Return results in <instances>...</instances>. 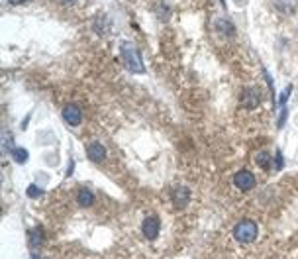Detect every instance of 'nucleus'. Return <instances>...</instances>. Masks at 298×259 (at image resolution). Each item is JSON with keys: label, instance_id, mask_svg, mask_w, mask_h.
<instances>
[{"label": "nucleus", "instance_id": "nucleus-17", "mask_svg": "<svg viewBox=\"0 0 298 259\" xmlns=\"http://www.w3.org/2000/svg\"><path fill=\"white\" fill-rule=\"evenodd\" d=\"M286 114H288V110H286V108H282L281 116H279V120H277V126H279V128L284 126V122H286Z\"/></svg>", "mask_w": 298, "mask_h": 259}, {"label": "nucleus", "instance_id": "nucleus-7", "mask_svg": "<svg viewBox=\"0 0 298 259\" xmlns=\"http://www.w3.org/2000/svg\"><path fill=\"white\" fill-rule=\"evenodd\" d=\"M87 157L90 161H94V163H102L106 159V149L102 144H98V142H90L87 146Z\"/></svg>", "mask_w": 298, "mask_h": 259}, {"label": "nucleus", "instance_id": "nucleus-18", "mask_svg": "<svg viewBox=\"0 0 298 259\" xmlns=\"http://www.w3.org/2000/svg\"><path fill=\"white\" fill-rule=\"evenodd\" d=\"M282 165H284V163H282V153L279 151L277 157H275V167H277V169H282Z\"/></svg>", "mask_w": 298, "mask_h": 259}, {"label": "nucleus", "instance_id": "nucleus-15", "mask_svg": "<svg viewBox=\"0 0 298 259\" xmlns=\"http://www.w3.org/2000/svg\"><path fill=\"white\" fill-rule=\"evenodd\" d=\"M257 163L263 167V169L265 167H269V163H271V157H269V153H267V151H261V153L257 155Z\"/></svg>", "mask_w": 298, "mask_h": 259}, {"label": "nucleus", "instance_id": "nucleus-3", "mask_svg": "<svg viewBox=\"0 0 298 259\" xmlns=\"http://www.w3.org/2000/svg\"><path fill=\"white\" fill-rule=\"evenodd\" d=\"M255 175L249 171V169H242V171H237L235 175H233V185L237 186L240 190H244V192H247V190H251L253 186H255Z\"/></svg>", "mask_w": 298, "mask_h": 259}, {"label": "nucleus", "instance_id": "nucleus-19", "mask_svg": "<svg viewBox=\"0 0 298 259\" xmlns=\"http://www.w3.org/2000/svg\"><path fill=\"white\" fill-rule=\"evenodd\" d=\"M12 4H24V2H28V0H10Z\"/></svg>", "mask_w": 298, "mask_h": 259}, {"label": "nucleus", "instance_id": "nucleus-5", "mask_svg": "<svg viewBox=\"0 0 298 259\" xmlns=\"http://www.w3.org/2000/svg\"><path fill=\"white\" fill-rule=\"evenodd\" d=\"M242 102H244V106H246L247 110H255L261 104V91L257 87L246 89L244 94H242Z\"/></svg>", "mask_w": 298, "mask_h": 259}, {"label": "nucleus", "instance_id": "nucleus-20", "mask_svg": "<svg viewBox=\"0 0 298 259\" xmlns=\"http://www.w3.org/2000/svg\"><path fill=\"white\" fill-rule=\"evenodd\" d=\"M63 2H65V4H73V2H75V0H63Z\"/></svg>", "mask_w": 298, "mask_h": 259}, {"label": "nucleus", "instance_id": "nucleus-16", "mask_svg": "<svg viewBox=\"0 0 298 259\" xmlns=\"http://www.w3.org/2000/svg\"><path fill=\"white\" fill-rule=\"evenodd\" d=\"M26 195H28L30 199H37V197L41 195V188H39V186H35V185H30L28 188H26Z\"/></svg>", "mask_w": 298, "mask_h": 259}, {"label": "nucleus", "instance_id": "nucleus-4", "mask_svg": "<svg viewBox=\"0 0 298 259\" xmlns=\"http://www.w3.org/2000/svg\"><path fill=\"white\" fill-rule=\"evenodd\" d=\"M61 114H63V120L69 126H73V128L81 126V122H83V112H81V108L77 104H65Z\"/></svg>", "mask_w": 298, "mask_h": 259}, {"label": "nucleus", "instance_id": "nucleus-14", "mask_svg": "<svg viewBox=\"0 0 298 259\" xmlns=\"http://www.w3.org/2000/svg\"><path fill=\"white\" fill-rule=\"evenodd\" d=\"M290 93H292V85H288V87L281 93V96H279V106H282V108L286 106V100H288Z\"/></svg>", "mask_w": 298, "mask_h": 259}, {"label": "nucleus", "instance_id": "nucleus-8", "mask_svg": "<svg viewBox=\"0 0 298 259\" xmlns=\"http://www.w3.org/2000/svg\"><path fill=\"white\" fill-rule=\"evenodd\" d=\"M273 4L282 16H292L298 10V0H273Z\"/></svg>", "mask_w": 298, "mask_h": 259}, {"label": "nucleus", "instance_id": "nucleus-6", "mask_svg": "<svg viewBox=\"0 0 298 259\" xmlns=\"http://www.w3.org/2000/svg\"><path fill=\"white\" fill-rule=\"evenodd\" d=\"M141 234L147 238V240H155L159 236V218L155 216H147L143 224H141Z\"/></svg>", "mask_w": 298, "mask_h": 259}, {"label": "nucleus", "instance_id": "nucleus-2", "mask_svg": "<svg viewBox=\"0 0 298 259\" xmlns=\"http://www.w3.org/2000/svg\"><path fill=\"white\" fill-rule=\"evenodd\" d=\"M257 234H259V230H257V224L253 222V220H242V222L233 228V238L240 241V243H251V241H255L257 240Z\"/></svg>", "mask_w": 298, "mask_h": 259}, {"label": "nucleus", "instance_id": "nucleus-11", "mask_svg": "<svg viewBox=\"0 0 298 259\" xmlns=\"http://www.w3.org/2000/svg\"><path fill=\"white\" fill-rule=\"evenodd\" d=\"M77 203L81 204L83 208L92 206V203H94V195H92L90 190H81V192H79V197H77Z\"/></svg>", "mask_w": 298, "mask_h": 259}, {"label": "nucleus", "instance_id": "nucleus-13", "mask_svg": "<svg viewBox=\"0 0 298 259\" xmlns=\"http://www.w3.org/2000/svg\"><path fill=\"white\" fill-rule=\"evenodd\" d=\"M12 157H14V161H16V163H20V165H22V163H26V161H28L30 153H28V151H26L24 148H14V149H12Z\"/></svg>", "mask_w": 298, "mask_h": 259}, {"label": "nucleus", "instance_id": "nucleus-1", "mask_svg": "<svg viewBox=\"0 0 298 259\" xmlns=\"http://www.w3.org/2000/svg\"><path fill=\"white\" fill-rule=\"evenodd\" d=\"M120 55L124 59V65L132 71V73H145L143 67V59H141L140 49L136 47V43L132 41H122L120 43Z\"/></svg>", "mask_w": 298, "mask_h": 259}, {"label": "nucleus", "instance_id": "nucleus-9", "mask_svg": "<svg viewBox=\"0 0 298 259\" xmlns=\"http://www.w3.org/2000/svg\"><path fill=\"white\" fill-rule=\"evenodd\" d=\"M214 26H216V32H218L220 36H235V28H233V24H229L226 18H218Z\"/></svg>", "mask_w": 298, "mask_h": 259}, {"label": "nucleus", "instance_id": "nucleus-12", "mask_svg": "<svg viewBox=\"0 0 298 259\" xmlns=\"http://www.w3.org/2000/svg\"><path fill=\"white\" fill-rule=\"evenodd\" d=\"M28 238H30V243L37 247V245H41V240H43V230L41 228H34L30 234H28Z\"/></svg>", "mask_w": 298, "mask_h": 259}, {"label": "nucleus", "instance_id": "nucleus-21", "mask_svg": "<svg viewBox=\"0 0 298 259\" xmlns=\"http://www.w3.org/2000/svg\"><path fill=\"white\" fill-rule=\"evenodd\" d=\"M32 259H39V257H37V255H34V257H32Z\"/></svg>", "mask_w": 298, "mask_h": 259}, {"label": "nucleus", "instance_id": "nucleus-10", "mask_svg": "<svg viewBox=\"0 0 298 259\" xmlns=\"http://www.w3.org/2000/svg\"><path fill=\"white\" fill-rule=\"evenodd\" d=\"M189 188H185V186H178L175 188V192H173V203H175L176 208H183V206H187L189 203Z\"/></svg>", "mask_w": 298, "mask_h": 259}]
</instances>
